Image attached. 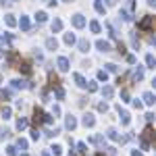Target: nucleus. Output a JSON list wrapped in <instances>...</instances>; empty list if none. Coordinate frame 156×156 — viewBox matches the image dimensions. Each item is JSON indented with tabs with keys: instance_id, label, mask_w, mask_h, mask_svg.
Segmentation results:
<instances>
[{
	"instance_id": "obj_1",
	"label": "nucleus",
	"mask_w": 156,
	"mask_h": 156,
	"mask_svg": "<svg viewBox=\"0 0 156 156\" xmlns=\"http://www.w3.org/2000/svg\"><path fill=\"white\" fill-rule=\"evenodd\" d=\"M56 67H58V71H69V58L67 56H58V60H56Z\"/></svg>"
},
{
	"instance_id": "obj_2",
	"label": "nucleus",
	"mask_w": 156,
	"mask_h": 156,
	"mask_svg": "<svg viewBox=\"0 0 156 156\" xmlns=\"http://www.w3.org/2000/svg\"><path fill=\"white\" fill-rule=\"evenodd\" d=\"M96 48H98L100 52H110V50H113L110 42H106V40H98V42H96Z\"/></svg>"
},
{
	"instance_id": "obj_3",
	"label": "nucleus",
	"mask_w": 156,
	"mask_h": 156,
	"mask_svg": "<svg viewBox=\"0 0 156 156\" xmlns=\"http://www.w3.org/2000/svg\"><path fill=\"white\" fill-rule=\"evenodd\" d=\"M81 123H83V127H94V125H96V119H94L92 113H87V115H83Z\"/></svg>"
},
{
	"instance_id": "obj_4",
	"label": "nucleus",
	"mask_w": 156,
	"mask_h": 156,
	"mask_svg": "<svg viewBox=\"0 0 156 156\" xmlns=\"http://www.w3.org/2000/svg\"><path fill=\"white\" fill-rule=\"evenodd\" d=\"M71 21H73V25H75L77 29H81V27L85 25V19H83V15H79V13H77V15H73V17H71Z\"/></svg>"
},
{
	"instance_id": "obj_5",
	"label": "nucleus",
	"mask_w": 156,
	"mask_h": 156,
	"mask_svg": "<svg viewBox=\"0 0 156 156\" xmlns=\"http://www.w3.org/2000/svg\"><path fill=\"white\" fill-rule=\"evenodd\" d=\"M77 48H79V52H87V50L92 48V44L83 38V40H79V42H77Z\"/></svg>"
},
{
	"instance_id": "obj_6",
	"label": "nucleus",
	"mask_w": 156,
	"mask_h": 156,
	"mask_svg": "<svg viewBox=\"0 0 156 156\" xmlns=\"http://www.w3.org/2000/svg\"><path fill=\"white\" fill-rule=\"evenodd\" d=\"M65 127H67V129H71V131H73V129L77 127V119H75L73 115H69V117H67V121H65Z\"/></svg>"
},
{
	"instance_id": "obj_7",
	"label": "nucleus",
	"mask_w": 156,
	"mask_h": 156,
	"mask_svg": "<svg viewBox=\"0 0 156 156\" xmlns=\"http://www.w3.org/2000/svg\"><path fill=\"white\" fill-rule=\"evenodd\" d=\"M19 27L23 29V31H29V27H31V23H29V17H21V21H19Z\"/></svg>"
},
{
	"instance_id": "obj_8",
	"label": "nucleus",
	"mask_w": 156,
	"mask_h": 156,
	"mask_svg": "<svg viewBox=\"0 0 156 156\" xmlns=\"http://www.w3.org/2000/svg\"><path fill=\"white\" fill-rule=\"evenodd\" d=\"M102 96H104L106 100H113V96H115V90H113L110 85H104V87H102Z\"/></svg>"
},
{
	"instance_id": "obj_9",
	"label": "nucleus",
	"mask_w": 156,
	"mask_h": 156,
	"mask_svg": "<svg viewBox=\"0 0 156 156\" xmlns=\"http://www.w3.org/2000/svg\"><path fill=\"white\" fill-rule=\"evenodd\" d=\"M119 117H121V123H123V125H129V123H131V117H129L127 110H121V108H119Z\"/></svg>"
},
{
	"instance_id": "obj_10",
	"label": "nucleus",
	"mask_w": 156,
	"mask_h": 156,
	"mask_svg": "<svg viewBox=\"0 0 156 156\" xmlns=\"http://www.w3.org/2000/svg\"><path fill=\"white\" fill-rule=\"evenodd\" d=\"M152 27V17H144L140 21V29H150Z\"/></svg>"
},
{
	"instance_id": "obj_11",
	"label": "nucleus",
	"mask_w": 156,
	"mask_h": 156,
	"mask_svg": "<svg viewBox=\"0 0 156 156\" xmlns=\"http://www.w3.org/2000/svg\"><path fill=\"white\" fill-rule=\"evenodd\" d=\"M46 48H48V50H56V48H58V40H56V38H48V40H46Z\"/></svg>"
},
{
	"instance_id": "obj_12",
	"label": "nucleus",
	"mask_w": 156,
	"mask_h": 156,
	"mask_svg": "<svg viewBox=\"0 0 156 156\" xmlns=\"http://www.w3.org/2000/svg\"><path fill=\"white\" fill-rule=\"evenodd\" d=\"M106 138L113 140V142H119V140H121V135L117 133V129H108V131H106Z\"/></svg>"
},
{
	"instance_id": "obj_13",
	"label": "nucleus",
	"mask_w": 156,
	"mask_h": 156,
	"mask_svg": "<svg viewBox=\"0 0 156 156\" xmlns=\"http://www.w3.org/2000/svg\"><path fill=\"white\" fill-rule=\"evenodd\" d=\"M11 83H13V87H15V90H25V87H27V83H25L23 79H13Z\"/></svg>"
},
{
	"instance_id": "obj_14",
	"label": "nucleus",
	"mask_w": 156,
	"mask_h": 156,
	"mask_svg": "<svg viewBox=\"0 0 156 156\" xmlns=\"http://www.w3.org/2000/svg\"><path fill=\"white\" fill-rule=\"evenodd\" d=\"M142 79H144V69H142V67H138V69L133 71V81L138 83V81H142Z\"/></svg>"
},
{
	"instance_id": "obj_15",
	"label": "nucleus",
	"mask_w": 156,
	"mask_h": 156,
	"mask_svg": "<svg viewBox=\"0 0 156 156\" xmlns=\"http://www.w3.org/2000/svg\"><path fill=\"white\" fill-rule=\"evenodd\" d=\"M27 125H29V121H27L25 117H21V119H17V129H19V131H23V129H27Z\"/></svg>"
},
{
	"instance_id": "obj_16",
	"label": "nucleus",
	"mask_w": 156,
	"mask_h": 156,
	"mask_svg": "<svg viewBox=\"0 0 156 156\" xmlns=\"http://www.w3.org/2000/svg\"><path fill=\"white\" fill-rule=\"evenodd\" d=\"M50 27H52V33H58V31L62 29V21H60V19H54Z\"/></svg>"
},
{
	"instance_id": "obj_17",
	"label": "nucleus",
	"mask_w": 156,
	"mask_h": 156,
	"mask_svg": "<svg viewBox=\"0 0 156 156\" xmlns=\"http://www.w3.org/2000/svg\"><path fill=\"white\" fill-rule=\"evenodd\" d=\"M75 42H77L75 33H65V44H67V46H73Z\"/></svg>"
},
{
	"instance_id": "obj_18",
	"label": "nucleus",
	"mask_w": 156,
	"mask_h": 156,
	"mask_svg": "<svg viewBox=\"0 0 156 156\" xmlns=\"http://www.w3.org/2000/svg\"><path fill=\"white\" fill-rule=\"evenodd\" d=\"M73 79L77 81V85H79V87H85V83H87V81H85V79L79 75V73H73Z\"/></svg>"
},
{
	"instance_id": "obj_19",
	"label": "nucleus",
	"mask_w": 156,
	"mask_h": 156,
	"mask_svg": "<svg viewBox=\"0 0 156 156\" xmlns=\"http://www.w3.org/2000/svg\"><path fill=\"white\" fill-rule=\"evenodd\" d=\"M144 102H146L148 106H152V104H154V94H152V92H146V94H144Z\"/></svg>"
},
{
	"instance_id": "obj_20",
	"label": "nucleus",
	"mask_w": 156,
	"mask_h": 156,
	"mask_svg": "<svg viewBox=\"0 0 156 156\" xmlns=\"http://www.w3.org/2000/svg\"><path fill=\"white\" fill-rule=\"evenodd\" d=\"M146 65H148V69H154V65H156L154 54H146Z\"/></svg>"
},
{
	"instance_id": "obj_21",
	"label": "nucleus",
	"mask_w": 156,
	"mask_h": 156,
	"mask_svg": "<svg viewBox=\"0 0 156 156\" xmlns=\"http://www.w3.org/2000/svg\"><path fill=\"white\" fill-rule=\"evenodd\" d=\"M48 19V15L46 13H44V11H40V13H35V21H38V23H44V21H46Z\"/></svg>"
},
{
	"instance_id": "obj_22",
	"label": "nucleus",
	"mask_w": 156,
	"mask_h": 156,
	"mask_svg": "<svg viewBox=\"0 0 156 156\" xmlns=\"http://www.w3.org/2000/svg\"><path fill=\"white\" fill-rule=\"evenodd\" d=\"M90 142H92V144H96V146H104V135H94Z\"/></svg>"
},
{
	"instance_id": "obj_23",
	"label": "nucleus",
	"mask_w": 156,
	"mask_h": 156,
	"mask_svg": "<svg viewBox=\"0 0 156 156\" xmlns=\"http://www.w3.org/2000/svg\"><path fill=\"white\" fill-rule=\"evenodd\" d=\"M50 152H52L54 156H60V154H62V146H60V144H54V146L50 148Z\"/></svg>"
},
{
	"instance_id": "obj_24",
	"label": "nucleus",
	"mask_w": 156,
	"mask_h": 156,
	"mask_svg": "<svg viewBox=\"0 0 156 156\" xmlns=\"http://www.w3.org/2000/svg\"><path fill=\"white\" fill-rule=\"evenodd\" d=\"M27 146H29V142H27V140H23V138H19V140H17V148L27 150Z\"/></svg>"
},
{
	"instance_id": "obj_25",
	"label": "nucleus",
	"mask_w": 156,
	"mask_h": 156,
	"mask_svg": "<svg viewBox=\"0 0 156 156\" xmlns=\"http://www.w3.org/2000/svg\"><path fill=\"white\" fill-rule=\"evenodd\" d=\"M90 29H92V33H100V23L98 21H90Z\"/></svg>"
},
{
	"instance_id": "obj_26",
	"label": "nucleus",
	"mask_w": 156,
	"mask_h": 156,
	"mask_svg": "<svg viewBox=\"0 0 156 156\" xmlns=\"http://www.w3.org/2000/svg\"><path fill=\"white\" fill-rule=\"evenodd\" d=\"M54 96H56L58 100H62V98H65V90H62L60 85H56V87H54Z\"/></svg>"
},
{
	"instance_id": "obj_27",
	"label": "nucleus",
	"mask_w": 156,
	"mask_h": 156,
	"mask_svg": "<svg viewBox=\"0 0 156 156\" xmlns=\"http://www.w3.org/2000/svg\"><path fill=\"white\" fill-rule=\"evenodd\" d=\"M33 121H35V123H42V121H44V113H42L40 108H35V115H33Z\"/></svg>"
},
{
	"instance_id": "obj_28",
	"label": "nucleus",
	"mask_w": 156,
	"mask_h": 156,
	"mask_svg": "<svg viewBox=\"0 0 156 156\" xmlns=\"http://www.w3.org/2000/svg\"><path fill=\"white\" fill-rule=\"evenodd\" d=\"M94 9H96L100 15H104V11H106V9H104V4L100 2V0H96V2H94Z\"/></svg>"
},
{
	"instance_id": "obj_29",
	"label": "nucleus",
	"mask_w": 156,
	"mask_h": 156,
	"mask_svg": "<svg viewBox=\"0 0 156 156\" xmlns=\"http://www.w3.org/2000/svg\"><path fill=\"white\" fill-rule=\"evenodd\" d=\"M4 21H6V25H9V27L17 25V21H15V17H13V15H6V17H4Z\"/></svg>"
},
{
	"instance_id": "obj_30",
	"label": "nucleus",
	"mask_w": 156,
	"mask_h": 156,
	"mask_svg": "<svg viewBox=\"0 0 156 156\" xmlns=\"http://www.w3.org/2000/svg\"><path fill=\"white\" fill-rule=\"evenodd\" d=\"M11 113H13L11 106H4V108H2V119H4V121H6V119H11Z\"/></svg>"
},
{
	"instance_id": "obj_31",
	"label": "nucleus",
	"mask_w": 156,
	"mask_h": 156,
	"mask_svg": "<svg viewBox=\"0 0 156 156\" xmlns=\"http://www.w3.org/2000/svg\"><path fill=\"white\" fill-rule=\"evenodd\" d=\"M117 71H119V67H117V65H113V62H108V65H106V73H117Z\"/></svg>"
},
{
	"instance_id": "obj_32",
	"label": "nucleus",
	"mask_w": 156,
	"mask_h": 156,
	"mask_svg": "<svg viewBox=\"0 0 156 156\" xmlns=\"http://www.w3.org/2000/svg\"><path fill=\"white\" fill-rule=\"evenodd\" d=\"M19 71H23V73H29V71H31L29 62H21V65H19Z\"/></svg>"
},
{
	"instance_id": "obj_33",
	"label": "nucleus",
	"mask_w": 156,
	"mask_h": 156,
	"mask_svg": "<svg viewBox=\"0 0 156 156\" xmlns=\"http://www.w3.org/2000/svg\"><path fill=\"white\" fill-rule=\"evenodd\" d=\"M85 87H87V92H96L98 90V83L96 81H90V83H85Z\"/></svg>"
},
{
	"instance_id": "obj_34",
	"label": "nucleus",
	"mask_w": 156,
	"mask_h": 156,
	"mask_svg": "<svg viewBox=\"0 0 156 156\" xmlns=\"http://www.w3.org/2000/svg\"><path fill=\"white\" fill-rule=\"evenodd\" d=\"M9 133H11V131H9L6 127H0V142H2L4 138H9Z\"/></svg>"
},
{
	"instance_id": "obj_35",
	"label": "nucleus",
	"mask_w": 156,
	"mask_h": 156,
	"mask_svg": "<svg viewBox=\"0 0 156 156\" xmlns=\"http://www.w3.org/2000/svg\"><path fill=\"white\" fill-rule=\"evenodd\" d=\"M98 79L106 83V81H108V73H106V71H98Z\"/></svg>"
},
{
	"instance_id": "obj_36",
	"label": "nucleus",
	"mask_w": 156,
	"mask_h": 156,
	"mask_svg": "<svg viewBox=\"0 0 156 156\" xmlns=\"http://www.w3.org/2000/svg\"><path fill=\"white\" fill-rule=\"evenodd\" d=\"M6 156H17V148L15 146H9L6 148Z\"/></svg>"
},
{
	"instance_id": "obj_37",
	"label": "nucleus",
	"mask_w": 156,
	"mask_h": 156,
	"mask_svg": "<svg viewBox=\"0 0 156 156\" xmlns=\"http://www.w3.org/2000/svg\"><path fill=\"white\" fill-rule=\"evenodd\" d=\"M131 44H133V48H138V46H140V40H138L135 33H131Z\"/></svg>"
},
{
	"instance_id": "obj_38",
	"label": "nucleus",
	"mask_w": 156,
	"mask_h": 156,
	"mask_svg": "<svg viewBox=\"0 0 156 156\" xmlns=\"http://www.w3.org/2000/svg\"><path fill=\"white\" fill-rule=\"evenodd\" d=\"M98 110H100V113H106V110H108V104H106V102H100V104H98Z\"/></svg>"
},
{
	"instance_id": "obj_39",
	"label": "nucleus",
	"mask_w": 156,
	"mask_h": 156,
	"mask_svg": "<svg viewBox=\"0 0 156 156\" xmlns=\"http://www.w3.org/2000/svg\"><path fill=\"white\" fill-rule=\"evenodd\" d=\"M77 150H79V154H85V152H87V150H85V144H83V142H79V144H77Z\"/></svg>"
},
{
	"instance_id": "obj_40",
	"label": "nucleus",
	"mask_w": 156,
	"mask_h": 156,
	"mask_svg": "<svg viewBox=\"0 0 156 156\" xmlns=\"http://www.w3.org/2000/svg\"><path fill=\"white\" fill-rule=\"evenodd\" d=\"M0 96H2L4 100H11V92H9V90H2V92H0Z\"/></svg>"
},
{
	"instance_id": "obj_41",
	"label": "nucleus",
	"mask_w": 156,
	"mask_h": 156,
	"mask_svg": "<svg viewBox=\"0 0 156 156\" xmlns=\"http://www.w3.org/2000/svg\"><path fill=\"white\" fill-rule=\"evenodd\" d=\"M121 17H123V21H131V15L127 11H121Z\"/></svg>"
},
{
	"instance_id": "obj_42",
	"label": "nucleus",
	"mask_w": 156,
	"mask_h": 156,
	"mask_svg": "<svg viewBox=\"0 0 156 156\" xmlns=\"http://www.w3.org/2000/svg\"><path fill=\"white\" fill-rule=\"evenodd\" d=\"M121 98H123V102H129V92L123 90V92H121Z\"/></svg>"
},
{
	"instance_id": "obj_43",
	"label": "nucleus",
	"mask_w": 156,
	"mask_h": 156,
	"mask_svg": "<svg viewBox=\"0 0 156 156\" xmlns=\"http://www.w3.org/2000/svg\"><path fill=\"white\" fill-rule=\"evenodd\" d=\"M142 150H150V142L142 138Z\"/></svg>"
},
{
	"instance_id": "obj_44",
	"label": "nucleus",
	"mask_w": 156,
	"mask_h": 156,
	"mask_svg": "<svg viewBox=\"0 0 156 156\" xmlns=\"http://www.w3.org/2000/svg\"><path fill=\"white\" fill-rule=\"evenodd\" d=\"M58 115H60V106H54L52 108V117H58Z\"/></svg>"
},
{
	"instance_id": "obj_45",
	"label": "nucleus",
	"mask_w": 156,
	"mask_h": 156,
	"mask_svg": "<svg viewBox=\"0 0 156 156\" xmlns=\"http://www.w3.org/2000/svg\"><path fill=\"white\" fill-rule=\"evenodd\" d=\"M31 140H40V131H38V129L31 131Z\"/></svg>"
},
{
	"instance_id": "obj_46",
	"label": "nucleus",
	"mask_w": 156,
	"mask_h": 156,
	"mask_svg": "<svg viewBox=\"0 0 156 156\" xmlns=\"http://www.w3.org/2000/svg\"><path fill=\"white\" fill-rule=\"evenodd\" d=\"M131 156H142V152H138V150H133V152H131Z\"/></svg>"
},
{
	"instance_id": "obj_47",
	"label": "nucleus",
	"mask_w": 156,
	"mask_h": 156,
	"mask_svg": "<svg viewBox=\"0 0 156 156\" xmlns=\"http://www.w3.org/2000/svg\"><path fill=\"white\" fill-rule=\"evenodd\" d=\"M106 4L110 6V4H115V0H106Z\"/></svg>"
},
{
	"instance_id": "obj_48",
	"label": "nucleus",
	"mask_w": 156,
	"mask_h": 156,
	"mask_svg": "<svg viewBox=\"0 0 156 156\" xmlns=\"http://www.w3.org/2000/svg\"><path fill=\"white\" fill-rule=\"evenodd\" d=\"M42 156H50V152H44V154H42Z\"/></svg>"
},
{
	"instance_id": "obj_49",
	"label": "nucleus",
	"mask_w": 156,
	"mask_h": 156,
	"mask_svg": "<svg viewBox=\"0 0 156 156\" xmlns=\"http://www.w3.org/2000/svg\"><path fill=\"white\" fill-rule=\"evenodd\" d=\"M21 156H29V154H25V152H23V154H21Z\"/></svg>"
},
{
	"instance_id": "obj_50",
	"label": "nucleus",
	"mask_w": 156,
	"mask_h": 156,
	"mask_svg": "<svg viewBox=\"0 0 156 156\" xmlns=\"http://www.w3.org/2000/svg\"><path fill=\"white\" fill-rule=\"evenodd\" d=\"M69 156H75V154H73V152H71V154H69Z\"/></svg>"
},
{
	"instance_id": "obj_51",
	"label": "nucleus",
	"mask_w": 156,
	"mask_h": 156,
	"mask_svg": "<svg viewBox=\"0 0 156 156\" xmlns=\"http://www.w3.org/2000/svg\"><path fill=\"white\" fill-rule=\"evenodd\" d=\"M65 2H71V0H65Z\"/></svg>"
},
{
	"instance_id": "obj_52",
	"label": "nucleus",
	"mask_w": 156,
	"mask_h": 156,
	"mask_svg": "<svg viewBox=\"0 0 156 156\" xmlns=\"http://www.w3.org/2000/svg\"><path fill=\"white\" fill-rule=\"evenodd\" d=\"M0 81H2V75H0Z\"/></svg>"
},
{
	"instance_id": "obj_53",
	"label": "nucleus",
	"mask_w": 156,
	"mask_h": 156,
	"mask_svg": "<svg viewBox=\"0 0 156 156\" xmlns=\"http://www.w3.org/2000/svg\"><path fill=\"white\" fill-rule=\"evenodd\" d=\"M96 156H102V154H96Z\"/></svg>"
}]
</instances>
